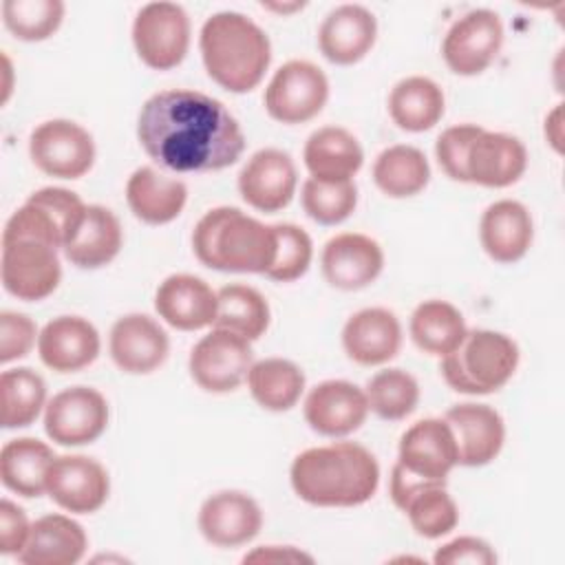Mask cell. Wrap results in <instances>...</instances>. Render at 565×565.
<instances>
[{
    "label": "cell",
    "mask_w": 565,
    "mask_h": 565,
    "mask_svg": "<svg viewBox=\"0 0 565 565\" xmlns=\"http://www.w3.org/2000/svg\"><path fill=\"white\" fill-rule=\"evenodd\" d=\"M108 349L117 369L132 375H146L166 362L170 340L154 318L146 313H126L110 327Z\"/></svg>",
    "instance_id": "19"
},
{
    "label": "cell",
    "mask_w": 565,
    "mask_h": 565,
    "mask_svg": "<svg viewBox=\"0 0 565 565\" xmlns=\"http://www.w3.org/2000/svg\"><path fill=\"white\" fill-rule=\"evenodd\" d=\"M110 492L106 468L86 455H60L46 477V494L66 512H97Z\"/></svg>",
    "instance_id": "15"
},
{
    "label": "cell",
    "mask_w": 565,
    "mask_h": 565,
    "mask_svg": "<svg viewBox=\"0 0 565 565\" xmlns=\"http://www.w3.org/2000/svg\"><path fill=\"white\" fill-rule=\"evenodd\" d=\"M364 393H366L369 411H373L377 417L388 422L408 417L419 402V384L404 369L377 371L366 382Z\"/></svg>",
    "instance_id": "39"
},
{
    "label": "cell",
    "mask_w": 565,
    "mask_h": 565,
    "mask_svg": "<svg viewBox=\"0 0 565 565\" xmlns=\"http://www.w3.org/2000/svg\"><path fill=\"white\" fill-rule=\"evenodd\" d=\"M99 333L82 316H57L38 335V353L44 366L57 373H75L99 355Z\"/></svg>",
    "instance_id": "23"
},
{
    "label": "cell",
    "mask_w": 565,
    "mask_h": 565,
    "mask_svg": "<svg viewBox=\"0 0 565 565\" xmlns=\"http://www.w3.org/2000/svg\"><path fill=\"white\" fill-rule=\"evenodd\" d=\"M527 168L523 141L508 132L481 128L466 154L468 183L483 188H508L516 183Z\"/></svg>",
    "instance_id": "22"
},
{
    "label": "cell",
    "mask_w": 565,
    "mask_h": 565,
    "mask_svg": "<svg viewBox=\"0 0 565 565\" xmlns=\"http://www.w3.org/2000/svg\"><path fill=\"white\" fill-rule=\"evenodd\" d=\"M430 179L426 154L408 143L384 148L373 163L375 185L391 199H408L419 194Z\"/></svg>",
    "instance_id": "35"
},
{
    "label": "cell",
    "mask_w": 565,
    "mask_h": 565,
    "mask_svg": "<svg viewBox=\"0 0 565 565\" xmlns=\"http://www.w3.org/2000/svg\"><path fill=\"white\" fill-rule=\"evenodd\" d=\"M274 227H276L278 249H276V260L265 276L276 282H291L309 269L313 258V243L309 234L294 223H276Z\"/></svg>",
    "instance_id": "43"
},
{
    "label": "cell",
    "mask_w": 565,
    "mask_h": 565,
    "mask_svg": "<svg viewBox=\"0 0 565 565\" xmlns=\"http://www.w3.org/2000/svg\"><path fill=\"white\" fill-rule=\"evenodd\" d=\"M2 426L24 428L33 424L46 406V382L29 366L9 369L0 375Z\"/></svg>",
    "instance_id": "38"
},
{
    "label": "cell",
    "mask_w": 565,
    "mask_h": 565,
    "mask_svg": "<svg viewBox=\"0 0 565 565\" xmlns=\"http://www.w3.org/2000/svg\"><path fill=\"white\" fill-rule=\"evenodd\" d=\"M545 139L556 150L563 152V106L556 104L545 117Z\"/></svg>",
    "instance_id": "49"
},
{
    "label": "cell",
    "mask_w": 565,
    "mask_h": 565,
    "mask_svg": "<svg viewBox=\"0 0 565 565\" xmlns=\"http://www.w3.org/2000/svg\"><path fill=\"white\" fill-rule=\"evenodd\" d=\"M53 459V450L35 437L9 439L0 450L2 486L26 499L44 494Z\"/></svg>",
    "instance_id": "32"
},
{
    "label": "cell",
    "mask_w": 565,
    "mask_h": 565,
    "mask_svg": "<svg viewBox=\"0 0 565 565\" xmlns=\"http://www.w3.org/2000/svg\"><path fill=\"white\" fill-rule=\"evenodd\" d=\"M377 20L362 4H340L331 9L318 29L320 53L338 66L360 62L375 44Z\"/></svg>",
    "instance_id": "25"
},
{
    "label": "cell",
    "mask_w": 565,
    "mask_h": 565,
    "mask_svg": "<svg viewBox=\"0 0 565 565\" xmlns=\"http://www.w3.org/2000/svg\"><path fill=\"white\" fill-rule=\"evenodd\" d=\"M302 159L309 174L318 181H353L364 163V152L347 128L322 126L307 137Z\"/></svg>",
    "instance_id": "29"
},
{
    "label": "cell",
    "mask_w": 565,
    "mask_h": 565,
    "mask_svg": "<svg viewBox=\"0 0 565 565\" xmlns=\"http://www.w3.org/2000/svg\"><path fill=\"white\" fill-rule=\"evenodd\" d=\"M296 185L298 174L294 159L278 148L254 152L238 172V192L243 201L267 214L287 207L296 194Z\"/></svg>",
    "instance_id": "16"
},
{
    "label": "cell",
    "mask_w": 565,
    "mask_h": 565,
    "mask_svg": "<svg viewBox=\"0 0 565 565\" xmlns=\"http://www.w3.org/2000/svg\"><path fill=\"white\" fill-rule=\"evenodd\" d=\"M444 419L455 435L459 466H486L501 452L505 441V424L492 406L472 402L455 404L446 411Z\"/></svg>",
    "instance_id": "21"
},
{
    "label": "cell",
    "mask_w": 565,
    "mask_h": 565,
    "mask_svg": "<svg viewBox=\"0 0 565 565\" xmlns=\"http://www.w3.org/2000/svg\"><path fill=\"white\" fill-rule=\"evenodd\" d=\"M413 530L424 539H439L452 532L459 523L455 499L444 486H428L415 492L404 510Z\"/></svg>",
    "instance_id": "41"
},
{
    "label": "cell",
    "mask_w": 565,
    "mask_h": 565,
    "mask_svg": "<svg viewBox=\"0 0 565 565\" xmlns=\"http://www.w3.org/2000/svg\"><path fill=\"white\" fill-rule=\"evenodd\" d=\"M408 331L417 349L444 358L461 344L468 329L461 311L455 305L433 298L415 307Z\"/></svg>",
    "instance_id": "34"
},
{
    "label": "cell",
    "mask_w": 565,
    "mask_h": 565,
    "mask_svg": "<svg viewBox=\"0 0 565 565\" xmlns=\"http://www.w3.org/2000/svg\"><path fill=\"white\" fill-rule=\"evenodd\" d=\"M35 322L26 313L2 311L0 313V362L24 358L35 344Z\"/></svg>",
    "instance_id": "45"
},
{
    "label": "cell",
    "mask_w": 565,
    "mask_h": 565,
    "mask_svg": "<svg viewBox=\"0 0 565 565\" xmlns=\"http://www.w3.org/2000/svg\"><path fill=\"white\" fill-rule=\"evenodd\" d=\"M243 561L245 563H254V561H258V563H263V561L265 563H280V561L282 563H311L313 558L294 545H260L254 552L245 554Z\"/></svg>",
    "instance_id": "48"
},
{
    "label": "cell",
    "mask_w": 565,
    "mask_h": 565,
    "mask_svg": "<svg viewBox=\"0 0 565 565\" xmlns=\"http://www.w3.org/2000/svg\"><path fill=\"white\" fill-rule=\"evenodd\" d=\"M254 364L249 340L214 327L190 351L188 369L192 380L207 393H230L247 380Z\"/></svg>",
    "instance_id": "11"
},
{
    "label": "cell",
    "mask_w": 565,
    "mask_h": 565,
    "mask_svg": "<svg viewBox=\"0 0 565 565\" xmlns=\"http://www.w3.org/2000/svg\"><path fill=\"white\" fill-rule=\"evenodd\" d=\"M329 99V79L309 60L285 62L265 88V110L280 124L313 119Z\"/></svg>",
    "instance_id": "8"
},
{
    "label": "cell",
    "mask_w": 565,
    "mask_h": 565,
    "mask_svg": "<svg viewBox=\"0 0 565 565\" xmlns=\"http://www.w3.org/2000/svg\"><path fill=\"white\" fill-rule=\"evenodd\" d=\"M121 241V225L113 210L88 205L75 236L64 247V256L79 269H99L115 260Z\"/></svg>",
    "instance_id": "31"
},
{
    "label": "cell",
    "mask_w": 565,
    "mask_h": 565,
    "mask_svg": "<svg viewBox=\"0 0 565 565\" xmlns=\"http://www.w3.org/2000/svg\"><path fill=\"white\" fill-rule=\"evenodd\" d=\"M305 419L311 430L324 437H344L355 433L366 415V393L347 380H324L305 397Z\"/></svg>",
    "instance_id": "18"
},
{
    "label": "cell",
    "mask_w": 565,
    "mask_h": 565,
    "mask_svg": "<svg viewBox=\"0 0 565 565\" xmlns=\"http://www.w3.org/2000/svg\"><path fill=\"white\" fill-rule=\"evenodd\" d=\"M479 132H481V126H477V124H457V126L446 128L437 137V143H435L437 163L452 181L468 183L466 154Z\"/></svg>",
    "instance_id": "44"
},
{
    "label": "cell",
    "mask_w": 565,
    "mask_h": 565,
    "mask_svg": "<svg viewBox=\"0 0 565 565\" xmlns=\"http://www.w3.org/2000/svg\"><path fill=\"white\" fill-rule=\"evenodd\" d=\"M137 139L146 154L174 172H214L234 166L245 135L223 102L190 88L159 90L137 117Z\"/></svg>",
    "instance_id": "1"
},
{
    "label": "cell",
    "mask_w": 565,
    "mask_h": 565,
    "mask_svg": "<svg viewBox=\"0 0 565 565\" xmlns=\"http://www.w3.org/2000/svg\"><path fill=\"white\" fill-rule=\"evenodd\" d=\"M294 492L318 508H353L366 503L380 486V466L371 450L355 441L307 448L291 461Z\"/></svg>",
    "instance_id": "2"
},
{
    "label": "cell",
    "mask_w": 565,
    "mask_h": 565,
    "mask_svg": "<svg viewBox=\"0 0 565 565\" xmlns=\"http://www.w3.org/2000/svg\"><path fill=\"white\" fill-rule=\"evenodd\" d=\"M302 210L320 225H338L347 221L358 205V188L353 181H318L309 177L302 183Z\"/></svg>",
    "instance_id": "42"
},
{
    "label": "cell",
    "mask_w": 565,
    "mask_h": 565,
    "mask_svg": "<svg viewBox=\"0 0 565 565\" xmlns=\"http://www.w3.org/2000/svg\"><path fill=\"white\" fill-rule=\"evenodd\" d=\"M2 62H4V75H7V82H4V95H2V104L7 102V97H9V90H11V84H9V77H11V66H9V57L7 55H2Z\"/></svg>",
    "instance_id": "51"
},
{
    "label": "cell",
    "mask_w": 565,
    "mask_h": 565,
    "mask_svg": "<svg viewBox=\"0 0 565 565\" xmlns=\"http://www.w3.org/2000/svg\"><path fill=\"white\" fill-rule=\"evenodd\" d=\"M322 276L342 291H358L369 287L384 267V252L380 243L366 234L344 232L329 238L320 256Z\"/></svg>",
    "instance_id": "17"
},
{
    "label": "cell",
    "mask_w": 565,
    "mask_h": 565,
    "mask_svg": "<svg viewBox=\"0 0 565 565\" xmlns=\"http://www.w3.org/2000/svg\"><path fill=\"white\" fill-rule=\"evenodd\" d=\"M31 532V523L20 505L9 499L0 501V552L20 554Z\"/></svg>",
    "instance_id": "47"
},
{
    "label": "cell",
    "mask_w": 565,
    "mask_h": 565,
    "mask_svg": "<svg viewBox=\"0 0 565 565\" xmlns=\"http://www.w3.org/2000/svg\"><path fill=\"white\" fill-rule=\"evenodd\" d=\"M503 44V24L492 9H472L450 24L444 35L441 55L455 75L483 73Z\"/></svg>",
    "instance_id": "12"
},
{
    "label": "cell",
    "mask_w": 565,
    "mask_h": 565,
    "mask_svg": "<svg viewBox=\"0 0 565 565\" xmlns=\"http://www.w3.org/2000/svg\"><path fill=\"white\" fill-rule=\"evenodd\" d=\"M218 313L214 327L238 333L245 340H258L269 327V305L265 296L243 282L225 285L216 291Z\"/></svg>",
    "instance_id": "37"
},
{
    "label": "cell",
    "mask_w": 565,
    "mask_h": 565,
    "mask_svg": "<svg viewBox=\"0 0 565 565\" xmlns=\"http://www.w3.org/2000/svg\"><path fill=\"white\" fill-rule=\"evenodd\" d=\"M154 309L170 327L181 331H196L214 324L218 313L216 291L199 276L172 274L159 282L154 294Z\"/></svg>",
    "instance_id": "24"
},
{
    "label": "cell",
    "mask_w": 565,
    "mask_h": 565,
    "mask_svg": "<svg viewBox=\"0 0 565 565\" xmlns=\"http://www.w3.org/2000/svg\"><path fill=\"white\" fill-rule=\"evenodd\" d=\"M433 561L437 565H494L497 563V554L492 550V545L483 539L477 536H457L452 541H448L446 545H441Z\"/></svg>",
    "instance_id": "46"
},
{
    "label": "cell",
    "mask_w": 565,
    "mask_h": 565,
    "mask_svg": "<svg viewBox=\"0 0 565 565\" xmlns=\"http://www.w3.org/2000/svg\"><path fill=\"white\" fill-rule=\"evenodd\" d=\"M342 347L344 353L362 366L384 364L399 353L402 324L397 316L384 307L360 309L344 322Z\"/></svg>",
    "instance_id": "26"
},
{
    "label": "cell",
    "mask_w": 565,
    "mask_h": 565,
    "mask_svg": "<svg viewBox=\"0 0 565 565\" xmlns=\"http://www.w3.org/2000/svg\"><path fill=\"white\" fill-rule=\"evenodd\" d=\"M247 386L258 406L271 413L289 411L305 391V373L285 358H265L252 364Z\"/></svg>",
    "instance_id": "36"
},
{
    "label": "cell",
    "mask_w": 565,
    "mask_h": 565,
    "mask_svg": "<svg viewBox=\"0 0 565 565\" xmlns=\"http://www.w3.org/2000/svg\"><path fill=\"white\" fill-rule=\"evenodd\" d=\"M199 49L207 75L221 88L238 95L254 90L271 62L267 33L238 11L210 15L201 26Z\"/></svg>",
    "instance_id": "3"
},
{
    "label": "cell",
    "mask_w": 565,
    "mask_h": 565,
    "mask_svg": "<svg viewBox=\"0 0 565 565\" xmlns=\"http://www.w3.org/2000/svg\"><path fill=\"white\" fill-rule=\"evenodd\" d=\"M108 426V402L90 386L55 393L44 406V430L60 446L93 444Z\"/></svg>",
    "instance_id": "13"
},
{
    "label": "cell",
    "mask_w": 565,
    "mask_h": 565,
    "mask_svg": "<svg viewBox=\"0 0 565 565\" xmlns=\"http://www.w3.org/2000/svg\"><path fill=\"white\" fill-rule=\"evenodd\" d=\"M4 26L24 42H42L51 38L64 20L62 0H4Z\"/></svg>",
    "instance_id": "40"
},
{
    "label": "cell",
    "mask_w": 565,
    "mask_h": 565,
    "mask_svg": "<svg viewBox=\"0 0 565 565\" xmlns=\"http://www.w3.org/2000/svg\"><path fill=\"white\" fill-rule=\"evenodd\" d=\"M132 44L139 60L168 71L183 62L190 46V18L177 2H148L132 20Z\"/></svg>",
    "instance_id": "7"
},
{
    "label": "cell",
    "mask_w": 565,
    "mask_h": 565,
    "mask_svg": "<svg viewBox=\"0 0 565 565\" xmlns=\"http://www.w3.org/2000/svg\"><path fill=\"white\" fill-rule=\"evenodd\" d=\"M86 547L88 539L77 521L66 514H44L31 523L18 561L24 565H75L84 558Z\"/></svg>",
    "instance_id": "28"
},
{
    "label": "cell",
    "mask_w": 565,
    "mask_h": 565,
    "mask_svg": "<svg viewBox=\"0 0 565 565\" xmlns=\"http://www.w3.org/2000/svg\"><path fill=\"white\" fill-rule=\"evenodd\" d=\"M263 7H265V9H269V11H278V13H291V11H296V9H302L305 4H302V2H291V4H278V2H263Z\"/></svg>",
    "instance_id": "50"
},
{
    "label": "cell",
    "mask_w": 565,
    "mask_h": 565,
    "mask_svg": "<svg viewBox=\"0 0 565 565\" xmlns=\"http://www.w3.org/2000/svg\"><path fill=\"white\" fill-rule=\"evenodd\" d=\"M29 154L33 166L49 177L79 179L95 163V141L77 121L49 119L33 128Z\"/></svg>",
    "instance_id": "10"
},
{
    "label": "cell",
    "mask_w": 565,
    "mask_h": 565,
    "mask_svg": "<svg viewBox=\"0 0 565 565\" xmlns=\"http://www.w3.org/2000/svg\"><path fill=\"white\" fill-rule=\"evenodd\" d=\"M263 527L260 505L241 490L210 494L199 510V530L216 547H238L249 543Z\"/></svg>",
    "instance_id": "20"
},
{
    "label": "cell",
    "mask_w": 565,
    "mask_h": 565,
    "mask_svg": "<svg viewBox=\"0 0 565 565\" xmlns=\"http://www.w3.org/2000/svg\"><path fill=\"white\" fill-rule=\"evenodd\" d=\"M534 223L530 210L514 199L490 203L479 221V241L483 252L503 265L521 260L532 247Z\"/></svg>",
    "instance_id": "27"
},
{
    "label": "cell",
    "mask_w": 565,
    "mask_h": 565,
    "mask_svg": "<svg viewBox=\"0 0 565 565\" xmlns=\"http://www.w3.org/2000/svg\"><path fill=\"white\" fill-rule=\"evenodd\" d=\"M126 201L139 221L148 225H163L174 221L185 207L188 188L181 179H172L150 166H141L128 177Z\"/></svg>",
    "instance_id": "30"
},
{
    "label": "cell",
    "mask_w": 565,
    "mask_h": 565,
    "mask_svg": "<svg viewBox=\"0 0 565 565\" xmlns=\"http://www.w3.org/2000/svg\"><path fill=\"white\" fill-rule=\"evenodd\" d=\"M516 342L492 329L466 331L461 344L441 358L446 384L466 395H488L510 382L519 366Z\"/></svg>",
    "instance_id": "5"
},
{
    "label": "cell",
    "mask_w": 565,
    "mask_h": 565,
    "mask_svg": "<svg viewBox=\"0 0 565 565\" xmlns=\"http://www.w3.org/2000/svg\"><path fill=\"white\" fill-rule=\"evenodd\" d=\"M446 110V97L437 82L424 75L399 79L388 95V115L406 132L430 130Z\"/></svg>",
    "instance_id": "33"
},
{
    "label": "cell",
    "mask_w": 565,
    "mask_h": 565,
    "mask_svg": "<svg viewBox=\"0 0 565 565\" xmlns=\"http://www.w3.org/2000/svg\"><path fill=\"white\" fill-rule=\"evenodd\" d=\"M86 207L88 205L66 188H40L9 216L2 238H38L64 249L84 221Z\"/></svg>",
    "instance_id": "6"
},
{
    "label": "cell",
    "mask_w": 565,
    "mask_h": 565,
    "mask_svg": "<svg viewBox=\"0 0 565 565\" xmlns=\"http://www.w3.org/2000/svg\"><path fill=\"white\" fill-rule=\"evenodd\" d=\"M196 258L216 271L267 274L276 260V227L245 214L238 207L221 205L205 212L192 232Z\"/></svg>",
    "instance_id": "4"
},
{
    "label": "cell",
    "mask_w": 565,
    "mask_h": 565,
    "mask_svg": "<svg viewBox=\"0 0 565 565\" xmlns=\"http://www.w3.org/2000/svg\"><path fill=\"white\" fill-rule=\"evenodd\" d=\"M2 287L18 300H44L62 278L57 247L38 238H2Z\"/></svg>",
    "instance_id": "9"
},
{
    "label": "cell",
    "mask_w": 565,
    "mask_h": 565,
    "mask_svg": "<svg viewBox=\"0 0 565 565\" xmlns=\"http://www.w3.org/2000/svg\"><path fill=\"white\" fill-rule=\"evenodd\" d=\"M457 459L459 450L448 422L426 417L404 430L399 437L395 463L426 483L446 486V479L457 466Z\"/></svg>",
    "instance_id": "14"
}]
</instances>
